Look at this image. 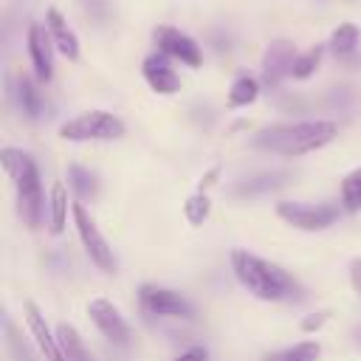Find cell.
Instances as JSON below:
<instances>
[{"instance_id": "obj_1", "label": "cell", "mask_w": 361, "mask_h": 361, "mask_svg": "<svg viewBox=\"0 0 361 361\" xmlns=\"http://www.w3.org/2000/svg\"><path fill=\"white\" fill-rule=\"evenodd\" d=\"M231 271L234 279L262 302H290L302 299V285L276 262L262 259L245 248H231Z\"/></svg>"}, {"instance_id": "obj_2", "label": "cell", "mask_w": 361, "mask_h": 361, "mask_svg": "<svg viewBox=\"0 0 361 361\" xmlns=\"http://www.w3.org/2000/svg\"><path fill=\"white\" fill-rule=\"evenodd\" d=\"M338 135V124L330 118H307V121H285V124H271L262 127L254 135V147L285 155V158H299L307 152H316L327 147Z\"/></svg>"}, {"instance_id": "obj_3", "label": "cell", "mask_w": 361, "mask_h": 361, "mask_svg": "<svg viewBox=\"0 0 361 361\" xmlns=\"http://www.w3.org/2000/svg\"><path fill=\"white\" fill-rule=\"evenodd\" d=\"M0 164L6 169V175L14 180V192H17V212L23 217V223L28 228H37L42 223V212H45V195H42V180H39V169L34 164V158L23 149L14 147H3L0 149Z\"/></svg>"}, {"instance_id": "obj_4", "label": "cell", "mask_w": 361, "mask_h": 361, "mask_svg": "<svg viewBox=\"0 0 361 361\" xmlns=\"http://www.w3.org/2000/svg\"><path fill=\"white\" fill-rule=\"evenodd\" d=\"M124 121L107 110H87L68 118L59 127V138L65 141H116L124 135Z\"/></svg>"}, {"instance_id": "obj_5", "label": "cell", "mask_w": 361, "mask_h": 361, "mask_svg": "<svg viewBox=\"0 0 361 361\" xmlns=\"http://www.w3.org/2000/svg\"><path fill=\"white\" fill-rule=\"evenodd\" d=\"M71 214H73V226H76V234H79V243L85 248V254L90 257V262L96 268H102L104 274H113L116 271V257H113V248L107 245L104 234L99 231L96 220L90 217V212L82 206V203H71Z\"/></svg>"}, {"instance_id": "obj_6", "label": "cell", "mask_w": 361, "mask_h": 361, "mask_svg": "<svg viewBox=\"0 0 361 361\" xmlns=\"http://www.w3.org/2000/svg\"><path fill=\"white\" fill-rule=\"evenodd\" d=\"M276 214L299 228V231H322L338 220V206L336 203H302V200H279Z\"/></svg>"}, {"instance_id": "obj_7", "label": "cell", "mask_w": 361, "mask_h": 361, "mask_svg": "<svg viewBox=\"0 0 361 361\" xmlns=\"http://www.w3.org/2000/svg\"><path fill=\"white\" fill-rule=\"evenodd\" d=\"M138 305L147 316H158V319H192L195 316V307L183 293L172 288H161V285H141Z\"/></svg>"}, {"instance_id": "obj_8", "label": "cell", "mask_w": 361, "mask_h": 361, "mask_svg": "<svg viewBox=\"0 0 361 361\" xmlns=\"http://www.w3.org/2000/svg\"><path fill=\"white\" fill-rule=\"evenodd\" d=\"M155 45L164 56L169 59H178L189 68H200L203 65V54H200V45L183 34L180 28H172V25H158L155 28Z\"/></svg>"}, {"instance_id": "obj_9", "label": "cell", "mask_w": 361, "mask_h": 361, "mask_svg": "<svg viewBox=\"0 0 361 361\" xmlns=\"http://www.w3.org/2000/svg\"><path fill=\"white\" fill-rule=\"evenodd\" d=\"M87 316H90V322L96 324V330L107 338V341H113L116 347H130V324L124 322V316H121V310L113 305V302H107V299H93L90 305H87Z\"/></svg>"}, {"instance_id": "obj_10", "label": "cell", "mask_w": 361, "mask_h": 361, "mask_svg": "<svg viewBox=\"0 0 361 361\" xmlns=\"http://www.w3.org/2000/svg\"><path fill=\"white\" fill-rule=\"evenodd\" d=\"M296 56H299V54H296L293 42H288V39H274V42L265 48V54H262V82H265L268 87H276L285 76L293 73Z\"/></svg>"}, {"instance_id": "obj_11", "label": "cell", "mask_w": 361, "mask_h": 361, "mask_svg": "<svg viewBox=\"0 0 361 361\" xmlns=\"http://www.w3.org/2000/svg\"><path fill=\"white\" fill-rule=\"evenodd\" d=\"M23 310H25V324H28V330H31V338H34L39 355H42L45 361H65V353H62V347H59L56 330L48 327L42 310H39L34 302H25Z\"/></svg>"}, {"instance_id": "obj_12", "label": "cell", "mask_w": 361, "mask_h": 361, "mask_svg": "<svg viewBox=\"0 0 361 361\" xmlns=\"http://www.w3.org/2000/svg\"><path fill=\"white\" fill-rule=\"evenodd\" d=\"M25 42H28V56H31V68H34V76L39 82H48L54 76V56H51V34H48V25H39V23H31L28 25V34H25Z\"/></svg>"}, {"instance_id": "obj_13", "label": "cell", "mask_w": 361, "mask_h": 361, "mask_svg": "<svg viewBox=\"0 0 361 361\" xmlns=\"http://www.w3.org/2000/svg\"><path fill=\"white\" fill-rule=\"evenodd\" d=\"M141 73H144L147 85H149L155 93H161V96H172V93L180 90V76H178L175 68L169 65V56H164L161 51L144 59Z\"/></svg>"}, {"instance_id": "obj_14", "label": "cell", "mask_w": 361, "mask_h": 361, "mask_svg": "<svg viewBox=\"0 0 361 361\" xmlns=\"http://www.w3.org/2000/svg\"><path fill=\"white\" fill-rule=\"evenodd\" d=\"M45 25H48V34H51L56 51H59L65 59L76 62V59H79V39H76V34L71 31V25L65 23V17L59 14V8H54V6L48 8V14H45Z\"/></svg>"}, {"instance_id": "obj_15", "label": "cell", "mask_w": 361, "mask_h": 361, "mask_svg": "<svg viewBox=\"0 0 361 361\" xmlns=\"http://www.w3.org/2000/svg\"><path fill=\"white\" fill-rule=\"evenodd\" d=\"M14 99H17V107L23 110L25 118H39L42 116V96H39L37 85L28 76L14 79Z\"/></svg>"}, {"instance_id": "obj_16", "label": "cell", "mask_w": 361, "mask_h": 361, "mask_svg": "<svg viewBox=\"0 0 361 361\" xmlns=\"http://www.w3.org/2000/svg\"><path fill=\"white\" fill-rule=\"evenodd\" d=\"M319 355H322V344L307 338V341H299L282 350H271L262 355V361H319Z\"/></svg>"}, {"instance_id": "obj_17", "label": "cell", "mask_w": 361, "mask_h": 361, "mask_svg": "<svg viewBox=\"0 0 361 361\" xmlns=\"http://www.w3.org/2000/svg\"><path fill=\"white\" fill-rule=\"evenodd\" d=\"M56 338H59V347L65 353V361H93V355L87 353L79 330L73 324H56Z\"/></svg>"}, {"instance_id": "obj_18", "label": "cell", "mask_w": 361, "mask_h": 361, "mask_svg": "<svg viewBox=\"0 0 361 361\" xmlns=\"http://www.w3.org/2000/svg\"><path fill=\"white\" fill-rule=\"evenodd\" d=\"M285 178H288V172H262V175H257L251 180H240L231 189V195L234 197H254V195H262V192L276 189L279 183H285Z\"/></svg>"}, {"instance_id": "obj_19", "label": "cell", "mask_w": 361, "mask_h": 361, "mask_svg": "<svg viewBox=\"0 0 361 361\" xmlns=\"http://www.w3.org/2000/svg\"><path fill=\"white\" fill-rule=\"evenodd\" d=\"M358 39H361L358 25L341 23V25H336L333 34H330V51H333L336 56H341V59H344V56H353L355 48H358Z\"/></svg>"}, {"instance_id": "obj_20", "label": "cell", "mask_w": 361, "mask_h": 361, "mask_svg": "<svg viewBox=\"0 0 361 361\" xmlns=\"http://www.w3.org/2000/svg\"><path fill=\"white\" fill-rule=\"evenodd\" d=\"M259 96V82L251 73H240L228 87V107H248Z\"/></svg>"}, {"instance_id": "obj_21", "label": "cell", "mask_w": 361, "mask_h": 361, "mask_svg": "<svg viewBox=\"0 0 361 361\" xmlns=\"http://www.w3.org/2000/svg\"><path fill=\"white\" fill-rule=\"evenodd\" d=\"M68 186L73 189V195L79 200H93L96 192H99V183H96V175L79 164H71L68 166Z\"/></svg>"}, {"instance_id": "obj_22", "label": "cell", "mask_w": 361, "mask_h": 361, "mask_svg": "<svg viewBox=\"0 0 361 361\" xmlns=\"http://www.w3.org/2000/svg\"><path fill=\"white\" fill-rule=\"evenodd\" d=\"M48 220H51V234H62L68 223V189L62 183H54L51 200H48Z\"/></svg>"}, {"instance_id": "obj_23", "label": "cell", "mask_w": 361, "mask_h": 361, "mask_svg": "<svg viewBox=\"0 0 361 361\" xmlns=\"http://www.w3.org/2000/svg\"><path fill=\"white\" fill-rule=\"evenodd\" d=\"M341 203H344L347 212H358L361 209V166L353 169L341 180Z\"/></svg>"}, {"instance_id": "obj_24", "label": "cell", "mask_w": 361, "mask_h": 361, "mask_svg": "<svg viewBox=\"0 0 361 361\" xmlns=\"http://www.w3.org/2000/svg\"><path fill=\"white\" fill-rule=\"evenodd\" d=\"M212 212V200L206 197V192H195L192 197H186L183 203V217L192 223V226H203V220L209 217Z\"/></svg>"}, {"instance_id": "obj_25", "label": "cell", "mask_w": 361, "mask_h": 361, "mask_svg": "<svg viewBox=\"0 0 361 361\" xmlns=\"http://www.w3.org/2000/svg\"><path fill=\"white\" fill-rule=\"evenodd\" d=\"M322 45H313V48H307L305 54H299L296 56V62H293V79H307V76H313L316 73V68H319V62H322Z\"/></svg>"}, {"instance_id": "obj_26", "label": "cell", "mask_w": 361, "mask_h": 361, "mask_svg": "<svg viewBox=\"0 0 361 361\" xmlns=\"http://www.w3.org/2000/svg\"><path fill=\"white\" fill-rule=\"evenodd\" d=\"M82 6H85V11H87L96 23H104V20H107V14H110L107 0H82Z\"/></svg>"}, {"instance_id": "obj_27", "label": "cell", "mask_w": 361, "mask_h": 361, "mask_svg": "<svg viewBox=\"0 0 361 361\" xmlns=\"http://www.w3.org/2000/svg\"><path fill=\"white\" fill-rule=\"evenodd\" d=\"M330 319V313L327 310H316V313H307L302 322H299V327L305 330V333H313V330H319V327H324V322Z\"/></svg>"}, {"instance_id": "obj_28", "label": "cell", "mask_w": 361, "mask_h": 361, "mask_svg": "<svg viewBox=\"0 0 361 361\" xmlns=\"http://www.w3.org/2000/svg\"><path fill=\"white\" fill-rule=\"evenodd\" d=\"M172 361H209V353H206V347H189Z\"/></svg>"}, {"instance_id": "obj_29", "label": "cell", "mask_w": 361, "mask_h": 361, "mask_svg": "<svg viewBox=\"0 0 361 361\" xmlns=\"http://www.w3.org/2000/svg\"><path fill=\"white\" fill-rule=\"evenodd\" d=\"M350 285H353V290H355L358 299H361V257L350 259Z\"/></svg>"}, {"instance_id": "obj_30", "label": "cell", "mask_w": 361, "mask_h": 361, "mask_svg": "<svg viewBox=\"0 0 361 361\" xmlns=\"http://www.w3.org/2000/svg\"><path fill=\"white\" fill-rule=\"evenodd\" d=\"M217 172H220V169H217V166H212V169L206 172V178H200V186H197V192H203L206 186H212V183H214V178H217Z\"/></svg>"}]
</instances>
